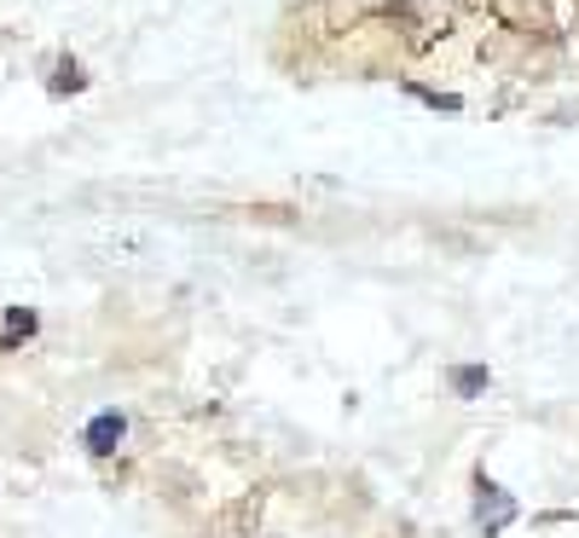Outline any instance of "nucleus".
<instances>
[{
    "label": "nucleus",
    "instance_id": "obj_1",
    "mask_svg": "<svg viewBox=\"0 0 579 538\" xmlns=\"http://www.w3.org/2000/svg\"><path fill=\"white\" fill-rule=\"evenodd\" d=\"M510 522H515V499L499 481H487V474H481V481H475V527L492 538V533H504Z\"/></svg>",
    "mask_w": 579,
    "mask_h": 538
},
{
    "label": "nucleus",
    "instance_id": "obj_2",
    "mask_svg": "<svg viewBox=\"0 0 579 538\" xmlns=\"http://www.w3.org/2000/svg\"><path fill=\"white\" fill-rule=\"evenodd\" d=\"M122 434H128V417H122V411H99V417L88 423V434H81V440H88V451H93V458H111V451L122 446Z\"/></svg>",
    "mask_w": 579,
    "mask_h": 538
},
{
    "label": "nucleus",
    "instance_id": "obj_3",
    "mask_svg": "<svg viewBox=\"0 0 579 538\" xmlns=\"http://www.w3.org/2000/svg\"><path fill=\"white\" fill-rule=\"evenodd\" d=\"M487 382H492L487 365H458V370H452V388H458V400H475Z\"/></svg>",
    "mask_w": 579,
    "mask_h": 538
},
{
    "label": "nucleus",
    "instance_id": "obj_4",
    "mask_svg": "<svg viewBox=\"0 0 579 538\" xmlns=\"http://www.w3.org/2000/svg\"><path fill=\"white\" fill-rule=\"evenodd\" d=\"M81 88H88V76H81L76 58H65V65H58V76H53V93H81Z\"/></svg>",
    "mask_w": 579,
    "mask_h": 538
},
{
    "label": "nucleus",
    "instance_id": "obj_5",
    "mask_svg": "<svg viewBox=\"0 0 579 538\" xmlns=\"http://www.w3.org/2000/svg\"><path fill=\"white\" fill-rule=\"evenodd\" d=\"M18 336H35V313H30V307H7V347Z\"/></svg>",
    "mask_w": 579,
    "mask_h": 538
}]
</instances>
